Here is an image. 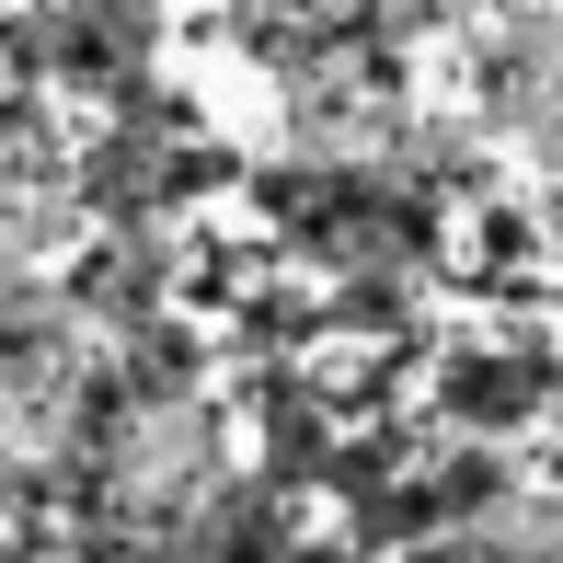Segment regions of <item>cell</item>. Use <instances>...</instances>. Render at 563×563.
<instances>
[{
    "label": "cell",
    "mask_w": 563,
    "mask_h": 563,
    "mask_svg": "<svg viewBox=\"0 0 563 563\" xmlns=\"http://www.w3.org/2000/svg\"><path fill=\"white\" fill-rule=\"evenodd\" d=\"M552 391H563V379L541 368V356H506V345H460L438 368V415L460 426V438H518Z\"/></svg>",
    "instance_id": "obj_1"
},
{
    "label": "cell",
    "mask_w": 563,
    "mask_h": 563,
    "mask_svg": "<svg viewBox=\"0 0 563 563\" xmlns=\"http://www.w3.org/2000/svg\"><path fill=\"white\" fill-rule=\"evenodd\" d=\"M402 563H506V541H483V529H449V541H426V552H402Z\"/></svg>",
    "instance_id": "obj_4"
},
{
    "label": "cell",
    "mask_w": 563,
    "mask_h": 563,
    "mask_svg": "<svg viewBox=\"0 0 563 563\" xmlns=\"http://www.w3.org/2000/svg\"><path fill=\"white\" fill-rule=\"evenodd\" d=\"M276 552H288V529H276L265 495H230L208 518V541H196V563H276Z\"/></svg>",
    "instance_id": "obj_2"
},
{
    "label": "cell",
    "mask_w": 563,
    "mask_h": 563,
    "mask_svg": "<svg viewBox=\"0 0 563 563\" xmlns=\"http://www.w3.org/2000/svg\"><path fill=\"white\" fill-rule=\"evenodd\" d=\"M438 506H449V529H460V518H483V506H506V460H495V449H472V460H449V483H438Z\"/></svg>",
    "instance_id": "obj_3"
}]
</instances>
